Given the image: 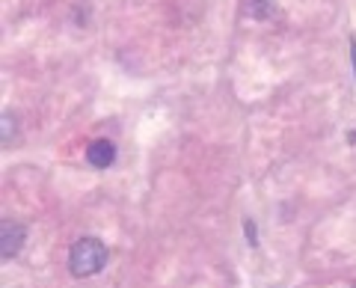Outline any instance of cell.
<instances>
[{"label": "cell", "instance_id": "obj_1", "mask_svg": "<svg viewBox=\"0 0 356 288\" xmlns=\"http://www.w3.org/2000/svg\"><path fill=\"white\" fill-rule=\"evenodd\" d=\"M107 264V247L98 238H81L74 241V247L69 253V271L83 280V276H95Z\"/></svg>", "mask_w": 356, "mask_h": 288}, {"label": "cell", "instance_id": "obj_2", "mask_svg": "<svg viewBox=\"0 0 356 288\" xmlns=\"http://www.w3.org/2000/svg\"><path fill=\"white\" fill-rule=\"evenodd\" d=\"M0 253H3V259H15L18 256V250L24 247V238H27V232L21 223H9V220H3V226H0Z\"/></svg>", "mask_w": 356, "mask_h": 288}, {"label": "cell", "instance_id": "obj_3", "mask_svg": "<svg viewBox=\"0 0 356 288\" xmlns=\"http://www.w3.org/2000/svg\"><path fill=\"white\" fill-rule=\"evenodd\" d=\"M86 161L92 163L95 170H107L110 163L116 161V146L110 140H92L86 146Z\"/></svg>", "mask_w": 356, "mask_h": 288}, {"label": "cell", "instance_id": "obj_4", "mask_svg": "<svg viewBox=\"0 0 356 288\" xmlns=\"http://www.w3.org/2000/svg\"><path fill=\"white\" fill-rule=\"evenodd\" d=\"M247 235H250V238H252V243H255V226L250 223V220H247Z\"/></svg>", "mask_w": 356, "mask_h": 288}, {"label": "cell", "instance_id": "obj_5", "mask_svg": "<svg viewBox=\"0 0 356 288\" xmlns=\"http://www.w3.org/2000/svg\"><path fill=\"white\" fill-rule=\"evenodd\" d=\"M350 48H353V54H350V57H353V65H356V42H350Z\"/></svg>", "mask_w": 356, "mask_h": 288}, {"label": "cell", "instance_id": "obj_6", "mask_svg": "<svg viewBox=\"0 0 356 288\" xmlns=\"http://www.w3.org/2000/svg\"><path fill=\"white\" fill-rule=\"evenodd\" d=\"M353 288H356V285H353Z\"/></svg>", "mask_w": 356, "mask_h": 288}]
</instances>
